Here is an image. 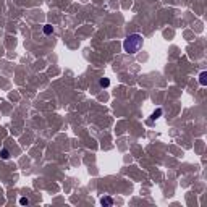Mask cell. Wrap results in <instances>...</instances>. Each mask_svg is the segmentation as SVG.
Instances as JSON below:
<instances>
[{"mask_svg":"<svg viewBox=\"0 0 207 207\" xmlns=\"http://www.w3.org/2000/svg\"><path fill=\"white\" fill-rule=\"evenodd\" d=\"M142 47V36L141 34H130L123 40V50L126 54H136Z\"/></svg>","mask_w":207,"mask_h":207,"instance_id":"obj_1","label":"cell"},{"mask_svg":"<svg viewBox=\"0 0 207 207\" xmlns=\"http://www.w3.org/2000/svg\"><path fill=\"white\" fill-rule=\"evenodd\" d=\"M101 204L102 206H112V204H113V199H112L110 196H105V197L101 199Z\"/></svg>","mask_w":207,"mask_h":207,"instance_id":"obj_2","label":"cell"},{"mask_svg":"<svg viewBox=\"0 0 207 207\" xmlns=\"http://www.w3.org/2000/svg\"><path fill=\"white\" fill-rule=\"evenodd\" d=\"M206 78H207V73H206V71H202L201 75H199V83H201V86H206V84H207Z\"/></svg>","mask_w":207,"mask_h":207,"instance_id":"obj_3","label":"cell"},{"mask_svg":"<svg viewBox=\"0 0 207 207\" xmlns=\"http://www.w3.org/2000/svg\"><path fill=\"white\" fill-rule=\"evenodd\" d=\"M0 157H2L3 160H7V159L10 157V154H8V151H7V149H2V151H0Z\"/></svg>","mask_w":207,"mask_h":207,"instance_id":"obj_4","label":"cell"},{"mask_svg":"<svg viewBox=\"0 0 207 207\" xmlns=\"http://www.w3.org/2000/svg\"><path fill=\"white\" fill-rule=\"evenodd\" d=\"M101 86L102 87H108V86H110V81H108V78H102V79H101Z\"/></svg>","mask_w":207,"mask_h":207,"instance_id":"obj_5","label":"cell"},{"mask_svg":"<svg viewBox=\"0 0 207 207\" xmlns=\"http://www.w3.org/2000/svg\"><path fill=\"white\" fill-rule=\"evenodd\" d=\"M160 115H162V108H157V110L154 112V113H152V116H151V118H152V120H157V118H159Z\"/></svg>","mask_w":207,"mask_h":207,"instance_id":"obj_6","label":"cell"},{"mask_svg":"<svg viewBox=\"0 0 207 207\" xmlns=\"http://www.w3.org/2000/svg\"><path fill=\"white\" fill-rule=\"evenodd\" d=\"M44 32H46V34H52V32H54V28H52L50 24H46L44 26Z\"/></svg>","mask_w":207,"mask_h":207,"instance_id":"obj_7","label":"cell"},{"mask_svg":"<svg viewBox=\"0 0 207 207\" xmlns=\"http://www.w3.org/2000/svg\"><path fill=\"white\" fill-rule=\"evenodd\" d=\"M20 204L21 206H29V199L28 197H20Z\"/></svg>","mask_w":207,"mask_h":207,"instance_id":"obj_8","label":"cell"}]
</instances>
